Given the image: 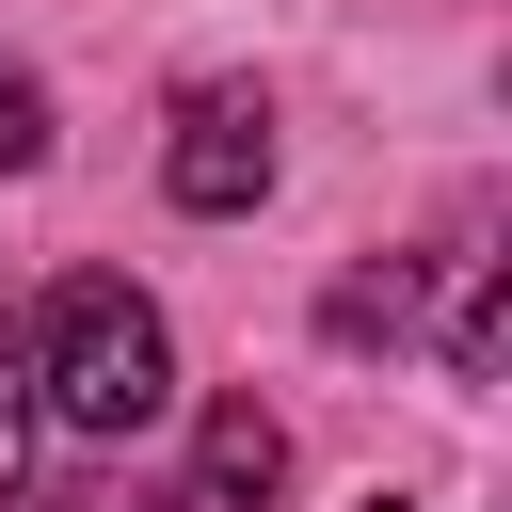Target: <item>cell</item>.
Here are the masks:
<instances>
[{"instance_id": "obj_4", "label": "cell", "mask_w": 512, "mask_h": 512, "mask_svg": "<svg viewBox=\"0 0 512 512\" xmlns=\"http://www.w3.org/2000/svg\"><path fill=\"white\" fill-rule=\"evenodd\" d=\"M320 320H336V352H368V336H400V320H416V272L384 256V272H352V288H336Z\"/></svg>"}, {"instance_id": "obj_7", "label": "cell", "mask_w": 512, "mask_h": 512, "mask_svg": "<svg viewBox=\"0 0 512 512\" xmlns=\"http://www.w3.org/2000/svg\"><path fill=\"white\" fill-rule=\"evenodd\" d=\"M0 512H144V496H96V480H80V496H0Z\"/></svg>"}, {"instance_id": "obj_3", "label": "cell", "mask_w": 512, "mask_h": 512, "mask_svg": "<svg viewBox=\"0 0 512 512\" xmlns=\"http://www.w3.org/2000/svg\"><path fill=\"white\" fill-rule=\"evenodd\" d=\"M272 480H288V432H272L256 400H224V416H208V512H256Z\"/></svg>"}, {"instance_id": "obj_6", "label": "cell", "mask_w": 512, "mask_h": 512, "mask_svg": "<svg viewBox=\"0 0 512 512\" xmlns=\"http://www.w3.org/2000/svg\"><path fill=\"white\" fill-rule=\"evenodd\" d=\"M32 160H48V80L0 64V176H32Z\"/></svg>"}, {"instance_id": "obj_5", "label": "cell", "mask_w": 512, "mask_h": 512, "mask_svg": "<svg viewBox=\"0 0 512 512\" xmlns=\"http://www.w3.org/2000/svg\"><path fill=\"white\" fill-rule=\"evenodd\" d=\"M32 464V320H0V496Z\"/></svg>"}, {"instance_id": "obj_8", "label": "cell", "mask_w": 512, "mask_h": 512, "mask_svg": "<svg viewBox=\"0 0 512 512\" xmlns=\"http://www.w3.org/2000/svg\"><path fill=\"white\" fill-rule=\"evenodd\" d=\"M368 512H400V496H368Z\"/></svg>"}, {"instance_id": "obj_2", "label": "cell", "mask_w": 512, "mask_h": 512, "mask_svg": "<svg viewBox=\"0 0 512 512\" xmlns=\"http://www.w3.org/2000/svg\"><path fill=\"white\" fill-rule=\"evenodd\" d=\"M160 192H176V208H256V192H272V112H256L240 80L176 96V144H160Z\"/></svg>"}, {"instance_id": "obj_1", "label": "cell", "mask_w": 512, "mask_h": 512, "mask_svg": "<svg viewBox=\"0 0 512 512\" xmlns=\"http://www.w3.org/2000/svg\"><path fill=\"white\" fill-rule=\"evenodd\" d=\"M32 416H64L80 448H128L176 416V336L128 272H64L48 288V336H32Z\"/></svg>"}]
</instances>
